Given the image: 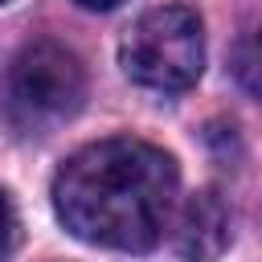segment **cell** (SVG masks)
Listing matches in <instances>:
<instances>
[{
	"instance_id": "cell-7",
	"label": "cell",
	"mask_w": 262,
	"mask_h": 262,
	"mask_svg": "<svg viewBox=\"0 0 262 262\" xmlns=\"http://www.w3.org/2000/svg\"><path fill=\"white\" fill-rule=\"evenodd\" d=\"M78 8H90V12H111V8H119L123 0H74Z\"/></svg>"
},
{
	"instance_id": "cell-6",
	"label": "cell",
	"mask_w": 262,
	"mask_h": 262,
	"mask_svg": "<svg viewBox=\"0 0 262 262\" xmlns=\"http://www.w3.org/2000/svg\"><path fill=\"white\" fill-rule=\"evenodd\" d=\"M12 242H16V213H12V201H8V192L0 188V258L12 250Z\"/></svg>"
},
{
	"instance_id": "cell-4",
	"label": "cell",
	"mask_w": 262,
	"mask_h": 262,
	"mask_svg": "<svg viewBox=\"0 0 262 262\" xmlns=\"http://www.w3.org/2000/svg\"><path fill=\"white\" fill-rule=\"evenodd\" d=\"M229 237H233V217L217 188L192 192L172 221V250L184 262H217L229 250Z\"/></svg>"
},
{
	"instance_id": "cell-1",
	"label": "cell",
	"mask_w": 262,
	"mask_h": 262,
	"mask_svg": "<svg viewBox=\"0 0 262 262\" xmlns=\"http://www.w3.org/2000/svg\"><path fill=\"white\" fill-rule=\"evenodd\" d=\"M176 160L143 139H98L74 151L53 176L61 225L102 250L147 254L176 213Z\"/></svg>"
},
{
	"instance_id": "cell-2",
	"label": "cell",
	"mask_w": 262,
	"mask_h": 262,
	"mask_svg": "<svg viewBox=\"0 0 262 262\" xmlns=\"http://www.w3.org/2000/svg\"><path fill=\"white\" fill-rule=\"evenodd\" d=\"M119 61L131 82L147 90H188L205 70V29L184 4L147 8L119 41Z\"/></svg>"
},
{
	"instance_id": "cell-3",
	"label": "cell",
	"mask_w": 262,
	"mask_h": 262,
	"mask_svg": "<svg viewBox=\"0 0 262 262\" xmlns=\"http://www.w3.org/2000/svg\"><path fill=\"white\" fill-rule=\"evenodd\" d=\"M8 115L29 131H49L78 115L86 98V70L78 53L57 41L25 45L8 66Z\"/></svg>"
},
{
	"instance_id": "cell-5",
	"label": "cell",
	"mask_w": 262,
	"mask_h": 262,
	"mask_svg": "<svg viewBox=\"0 0 262 262\" xmlns=\"http://www.w3.org/2000/svg\"><path fill=\"white\" fill-rule=\"evenodd\" d=\"M233 78H237V86L250 94V98H258L262 102V33H250V37H242L237 45H233Z\"/></svg>"
}]
</instances>
